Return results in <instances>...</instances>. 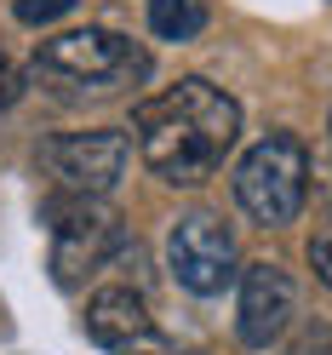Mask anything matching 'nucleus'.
<instances>
[{"mask_svg":"<svg viewBox=\"0 0 332 355\" xmlns=\"http://www.w3.org/2000/svg\"><path fill=\"white\" fill-rule=\"evenodd\" d=\"M138 155L166 184H207L241 138V103L212 80H178L132 109Z\"/></svg>","mask_w":332,"mask_h":355,"instance_id":"1","label":"nucleus"},{"mask_svg":"<svg viewBox=\"0 0 332 355\" xmlns=\"http://www.w3.org/2000/svg\"><path fill=\"white\" fill-rule=\"evenodd\" d=\"M29 75L58 98H103L121 86H138L149 75V52L115 29H69L35 46Z\"/></svg>","mask_w":332,"mask_h":355,"instance_id":"2","label":"nucleus"},{"mask_svg":"<svg viewBox=\"0 0 332 355\" xmlns=\"http://www.w3.org/2000/svg\"><path fill=\"white\" fill-rule=\"evenodd\" d=\"M46 230H52V275L58 286H86L103 270L126 263L132 230L121 212L103 207V195H52L46 201Z\"/></svg>","mask_w":332,"mask_h":355,"instance_id":"3","label":"nucleus"},{"mask_svg":"<svg viewBox=\"0 0 332 355\" xmlns=\"http://www.w3.org/2000/svg\"><path fill=\"white\" fill-rule=\"evenodd\" d=\"M304 195H309V149L298 132H270L258 138L235 166V201L241 212L263 230H281L304 212Z\"/></svg>","mask_w":332,"mask_h":355,"instance_id":"4","label":"nucleus"},{"mask_svg":"<svg viewBox=\"0 0 332 355\" xmlns=\"http://www.w3.org/2000/svg\"><path fill=\"white\" fill-rule=\"evenodd\" d=\"M132 161L126 132L98 126V132H63L40 144V172L52 178L58 195H109Z\"/></svg>","mask_w":332,"mask_h":355,"instance_id":"5","label":"nucleus"},{"mask_svg":"<svg viewBox=\"0 0 332 355\" xmlns=\"http://www.w3.org/2000/svg\"><path fill=\"white\" fill-rule=\"evenodd\" d=\"M166 263H172V275H178V286H189L195 298H218L224 286L241 281L235 235L218 224V218H207V212H189V218L172 224V235H166Z\"/></svg>","mask_w":332,"mask_h":355,"instance_id":"6","label":"nucleus"},{"mask_svg":"<svg viewBox=\"0 0 332 355\" xmlns=\"http://www.w3.org/2000/svg\"><path fill=\"white\" fill-rule=\"evenodd\" d=\"M292 281H286V270H275V263H247L235 281V332L241 344L252 349H270L286 327H292Z\"/></svg>","mask_w":332,"mask_h":355,"instance_id":"7","label":"nucleus"},{"mask_svg":"<svg viewBox=\"0 0 332 355\" xmlns=\"http://www.w3.org/2000/svg\"><path fill=\"white\" fill-rule=\"evenodd\" d=\"M80 327H86V338H92L98 349H109V355L155 332L149 309H143V298L132 293V286H103V293H92V304H86V321H80Z\"/></svg>","mask_w":332,"mask_h":355,"instance_id":"8","label":"nucleus"},{"mask_svg":"<svg viewBox=\"0 0 332 355\" xmlns=\"http://www.w3.org/2000/svg\"><path fill=\"white\" fill-rule=\"evenodd\" d=\"M149 29L161 40H195L207 29V0H149Z\"/></svg>","mask_w":332,"mask_h":355,"instance_id":"9","label":"nucleus"},{"mask_svg":"<svg viewBox=\"0 0 332 355\" xmlns=\"http://www.w3.org/2000/svg\"><path fill=\"white\" fill-rule=\"evenodd\" d=\"M115 355H207V349H195V344H178V338H166V332L155 327L149 338H138V344H126V349H115Z\"/></svg>","mask_w":332,"mask_h":355,"instance_id":"10","label":"nucleus"},{"mask_svg":"<svg viewBox=\"0 0 332 355\" xmlns=\"http://www.w3.org/2000/svg\"><path fill=\"white\" fill-rule=\"evenodd\" d=\"M75 0H17V24H52V17H63Z\"/></svg>","mask_w":332,"mask_h":355,"instance_id":"11","label":"nucleus"},{"mask_svg":"<svg viewBox=\"0 0 332 355\" xmlns=\"http://www.w3.org/2000/svg\"><path fill=\"white\" fill-rule=\"evenodd\" d=\"M309 263H315V275H321V281L332 286V230L309 241Z\"/></svg>","mask_w":332,"mask_h":355,"instance_id":"12","label":"nucleus"},{"mask_svg":"<svg viewBox=\"0 0 332 355\" xmlns=\"http://www.w3.org/2000/svg\"><path fill=\"white\" fill-rule=\"evenodd\" d=\"M17 92H24V75H17L12 63L0 58V109H12V103H17Z\"/></svg>","mask_w":332,"mask_h":355,"instance_id":"13","label":"nucleus"}]
</instances>
